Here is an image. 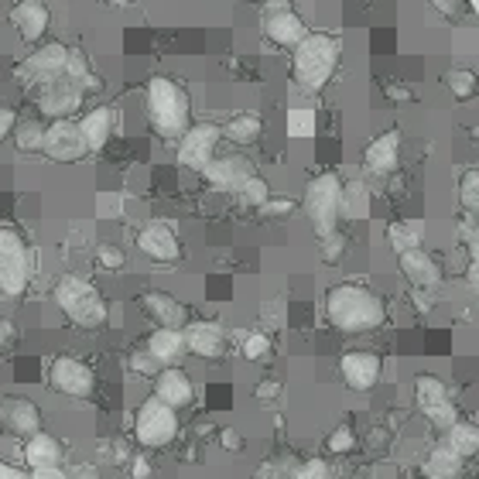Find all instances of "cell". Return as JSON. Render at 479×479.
Here are the masks:
<instances>
[{"label":"cell","mask_w":479,"mask_h":479,"mask_svg":"<svg viewBox=\"0 0 479 479\" xmlns=\"http://www.w3.org/2000/svg\"><path fill=\"white\" fill-rule=\"evenodd\" d=\"M325 322L346 332V336H363V332H377L387 322V301H383L373 288L360 281H339L332 284L322 298Z\"/></svg>","instance_id":"6da1fadb"},{"label":"cell","mask_w":479,"mask_h":479,"mask_svg":"<svg viewBox=\"0 0 479 479\" xmlns=\"http://www.w3.org/2000/svg\"><path fill=\"white\" fill-rule=\"evenodd\" d=\"M342 58V38L332 31H309L301 42L291 48V83L305 97H319L332 83Z\"/></svg>","instance_id":"7a4b0ae2"},{"label":"cell","mask_w":479,"mask_h":479,"mask_svg":"<svg viewBox=\"0 0 479 479\" xmlns=\"http://www.w3.org/2000/svg\"><path fill=\"white\" fill-rule=\"evenodd\" d=\"M144 113L158 138L178 141L192 124V97L178 79L158 72L144 83Z\"/></svg>","instance_id":"3957f363"},{"label":"cell","mask_w":479,"mask_h":479,"mask_svg":"<svg viewBox=\"0 0 479 479\" xmlns=\"http://www.w3.org/2000/svg\"><path fill=\"white\" fill-rule=\"evenodd\" d=\"M52 301L58 311L79 329H103L110 322V305L99 295V288L93 281H86L79 274H62L52 288Z\"/></svg>","instance_id":"277c9868"},{"label":"cell","mask_w":479,"mask_h":479,"mask_svg":"<svg viewBox=\"0 0 479 479\" xmlns=\"http://www.w3.org/2000/svg\"><path fill=\"white\" fill-rule=\"evenodd\" d=\"M35 250L17 226H0V295L21 298L35 281Z\"/></svg>","instance_id":"5b68a950"},{"label":"cell","mask_w":479,"mask_h":479,"mask_svg":"<svg viewBox=\"0 0 479 479\" xmlns=\"http://www.w3.org/2000/svg\"><path fill=\"white\" fill-rule=\"evenodd\" d=\"M339 196H342V178L336 171H319L309 178L305 196H301V209L309 216L315 237L322 240L339 229Z\"/></svg>","instance_id":"8992f818"},{"label":"cell","mask_w":479,"mask_h":479,"mask_svg":"<svg viewBox=\"0 0 479 479\" xmlns=\"http://www.w3.org/2000/svg\"><path fill=\"white\" fill-rule=\"evenodd\" d=\"M66 62H69V45L58 42V38H52V42L35 45V52L17 62V66H15V79L25 86V89H31V93H35L38 86L58 79V76L66 72Z\"/></svg>","instance_id":"52a82bcc"},{"label":"cell","mask_w":479,"mask_h":479,"mask_svg":"<svg viewBox=\"0 0 479 479\" xmlns=\"http://www.w3.org/2000/svg\"><path fill=\"white\" fill-rule=\"evenodd\" d=\"M134 435H138L144 449H168L175 435H178V411L161 404L151 394L134 414Z\"/></svg>","instance_id":"ba28073f"},{"label":"cell","mask_w":479,"mask_h":479,"mask_svg":"<svg viewBox=\"0 0 479 479\" xmlns=\"http://www.w3.org/2000/svg\"><path fill=\"white\" fill-rule=\"evenodd\" d=\"M83 103H86L83 86L76 83L72 76H66V72L58 79H52V83L35 89V107H38V113H42L45 120H69V117L79 113Z\"/></svg>","instance_id":"9c48e42d"},{"label":"cell","mask_w":479,"mask_h":479,"mask_svg":"<svg viewBox=\"0 0 479 479\" xmlns=\"http://www.w3.org/2000/svg\"><path fill=\"white\" fill-rule=\"evenodd\" d=\"M223 141V127L212 124V120H199V124H189L182 138H178V148H175V158L178 165L189 171H202L216 158V148Z\"/></svg>","instance_id":"30bf717a"},{"label":"cell","mask_w":479,"mask_h":479,"mask_svg":"<svg viewBox=\"0 0 479 479\" xmlns=\"http://www.w3.org/2000/svg\"><path fill=\"white\" fill-rule=\"evenodd\" d=\"M48 387L62 397H72V401H86L97 387V373L89 363H83L79 356H56L48 363V373H45Z\"/></svg>","instance_id":"8fae6325"},{"label":"cell","mask_w":479,"mask_h":479,"mask_svg":"<svg viewBox=\"0 0 479 479\" xmlns=\"http://www.w3.org/2000/svg\"><path fill=\"white\" fill-rule=\"evenodd\" d=\"M260 17H264V21H260V25H264V38H268L270 45H278V48H288V52L309 35V25H305V17L291 7V0H268Z\"/></svg>","instance_id":"7c38bea8"},{"label":"cell","mask_w":479,"mask_h":479,"mask_svg":"<svg viewBox=\"0 0 479 479\" xmlns=\"http://www.w3.org/2000/svg\"><path fill=\"white\" fill-rule=\"evenodd\" d=\"M42 155L56 165H76L89 155L86 148V138L79 130V120L69 117V120H52L45 124V141H42Z\"/></svg>","instance_id":"4fadbf2b"},{"label":"cell","mask_w":479,"mask_h":479,"mask_svg":"<svg viewBox=\"0 0 479 479\" xmlns=\"http://www.w3.org/2000/svg\"><path fill=\"white\" fill-rule=\"evenodd\" d=\"M339 377L356 394H370L383 377V360L373 350H346L339 356Z\"/></svg>","instance_id":"5bb4252c"},{"label":"cell","mask_w":479,"mask_h":479,"mask_svg":"<svg viewBox=\"0 0 479 479\" xmlns=\"http://www.w3.org/2000/svg\"><path fill=\"white\" fill-rule=\"evenodd\" d=\"M134 243H138V250H141V254L148 257L151 264H178V260H182V254H185L178 233H175L168 223H161V219L144 223L141 229H138Z\"/></svg>","instance_id":"9a60e30c"},{"label":"cell","mask_w":479,"mask_h":479,"mask_svg":"<svg viewBox=\"0 0 479 479\" xmlns=\"http://www.w3.org/2000/svg\"><path fill=\"white\" fill-rule=\"evenodd\" d=\"M7 21L25 45H42L48 28H52V7L45 0H17L7 11Z\"/></svg>","instance_id":"2e32d148"},{"label":"cell","mask_w":479,"mask_h":479,"mask_svg":"<svg viewBox=\"0 0 479 479\" xmlns=\"http://www.w3.org/2000/svg\"><path fill=\"white\" fill-rule=\"evenodd\" d=\"M254 171L257 168H254V161H250V158L233 151V155H216L206 168L199 171V175H202L206 185L216 189V192H237L240 185L247 182Z\"/></svg>","instance_id":"e0dca14e"},{"label":"cell","mask_w":479,"mask_h":479,"mask_svg":"<svg viewBox=\"0 0 479 479\" xmlns=\"http://www.w3.org/2000/svg\"><path fill=\"white\" fill-rule=\"evenodd\" d=\"M401 148H404V138L401 130L391 127V130H381L373 141L363 148V171L377 175V178H387L394 175L397 165H401Z\"/></svg>","instance_id":"ac0fdd59"},{"label":"cell","mask_w":479,"mask_h":479,"mask_svg":"<svg viewBox=\"0 0 479 479\" xmlns=\"http://www.w3.org/2000/svg\"><path fill=\"white\" fill-rule=\"evenodd\" d=\"M185 350L199 360H219L226 352V329L216 319H189L182 329Z\"/></svg>","instance_id":"d6986e66"},{"label":"cell","mask_w":479,"mask_h":479,"mask_svg":"<svg viewBox=\"0 0 479 479\" xmlns=\"http://www.w3.org/2000/svg\"><path fill=\"white\" fill-rule=\"evenodd\" d=\"M397 268L404 274V281L411 288H418V291H435L438 284L445 281V270L438 264L435 257L428 254L424 247H414V250H404V254H397Z\"/></svg>","instance_id":"ffe728a7"},{"label":"cell","mask_w":479,"mask_h":479,"mask_svg":"<svg viewBox=\"0 0 479 479\" xmlns=\"http://www.w3.org/2000/svg\"><path fill=\"white\" fill-rule=\"evenodd\" d=\"M79 130H83L89 155L107 151V144L113 141V130H117V107H113V103H97V107H89V110L79 117Z\"/></svg>","instance_id":"44dd1931"},{"label":"cell","mask_w":479,"mask_h":479,"mask_svg":"<svg viewBox=\"0 0 479 479\" xmlns=\"http://www.w3.org/2000/svg\"><path fill=\"white\" fill-rule=\"evenodd\" d=\"M0 424H4L7 435L28 438L35 432H42V411L28 397H7L0 404Z\"/></svg>","instance_id":"7402d4cb"},{"label":"cell","mask_w":479,"mask_h":479,"mask_svg":"<svg viewBox=\"0 0 479 479\" xmlns=\"http://www.w3.org/2000/svg\"><path fill=\"white\" fill-rule=\"evenodd\" d=\"M155 397L168 408H189L196 401V383L182 367H161L155 377Z\"/></svg>","instance_id":"603a6c76"},{"label":"cell","mask_w":479,"mask_h":479,"mask_svg":"<svg viewBox=\"0 0 479 479\" xmlns=\"http://www.w3.org/2000/svg\"><path fill=\"white\" fill-rule=\"evenodd\" d=\"M141 311L158 329H185V322H189V309L168 291H144Z\"/></svg>","instance_id":"cb8c5ba5"},{"label":"cell","mask_w":479,"mask_h":479,"mask_svg":"<svg viewBox=\"0 0 479 479\" xmlns=\"http://www.w3.org/2000/svg\"><path fill=\"white\" fill-rule=\"evenodd\" d=\"M284 134L291 141H311L319 134V107H315V97H305L298 93L291 103H288V113H284Z\"/></svg>","instance_id":"d4e9b609"},{"label":"cell","mask_w":479,"mask_h":479,"mask_svg":"<svg viewBox=\"0 0 479 479\" xmlns=\"http://www.w3.org/2000/svg\"><path fill=\"white\" fill-rule=\"evenodd\" d=\"M373 212V192L363 178H350L342 182V196H339V219L346 223H363Z\"/></svg>","instance_id":"484cf974"},{"label":"cell","mask_w":479,"mask_h":479,"mask_svg":"<svg viewBox=\"0 0 479 479\" xmlns=\"http://www.w3.org/2000/svg\"><path fill=\"white\" fill-rule=\"evenodd\" d=\"M25 463L31 469H56L62 465L66 459V449H62V442L56 435H48V432H35V435L25 438Z\"/></svg>","instance_id":"4316f807"},{"label":"cell","mask_w":479,"mask_h":479,"mask_svg":"<svg viewBox=\"0 0 479 479\" xmlns=\"http://www.w3.org/2000/svg\"><path fill=\"white\" fill-rule=\"evenodd\" d=\"M144 350L155 356L161 367H178L185 360V336H182V329H158L155 325V332L148 336V342H144Z\"/></svg>","instance_id":"83f0119b"},{"label":"cell","mask_w":479,"mask_h":479,"mask_svg":"<svg viewBox=\"0 0 479 479\" xmlns=\"http://www.w3.org/2000/svg\"><path fill=\"white\" fill-rule=\"evenodd\" d=\"M219 127H223V141L237 144V148H254L264 138V117L254 110H240Z\"/></svg>","instance_id":"f1b7e54d"},{"label":"cell","mask_w":479,"mask_h":479,"mask_svg":"<svg viewBox=\"0 0 479 479\" xmlns=\"http://www.w3.org/2000/svg\"><path fill=\"white\" fill-rule=\"evenodd\" d=\"M424 243V219H394L387 226V247L394 254H404V250H414Z\"/></svg>","instance_id":"f546056e"},{"label":"cell","mask_w":479,"mask_h":479,"mask_svg":"<svg viewBox=\"0 0 479 479\" xmlns=\"http://www.w3.org/2000/svg\"><path fill=\"white\" fill-rule=\"evenodd\" d=\"M465 459L455 449H449L445 442H435L428 459H424V476H463Z\"/></svg>","instance_id":"4dcf8cb0"},{"label":"cell","mask_w":479,"mask_h":479,"mask_svg":"<svg viewBox=\"0 0 479 479\" xmlns=\"http://www.w3.org/2000/svg\"><path fill=\"white\" fill-rule=\"evenodd\" d=\"M442 442H445L449 449L459 452L465 463H469L473 455H479V424L476 422H463V418H459V422L452 424L449 432L442 435Z\"/></svg>","instance_id":"1f68e13d"},{"label":"cell","mask_w":479,"mask_h":479,"mask_svg":"<svg viewBox=\"0 0 479 479\" xmlns=\"http://www.w3.org/2000/svg\"><path fill=\"white\" fill-rule=\"evenodd\" d=\"M11 138H15L17 155H42L45 124H42V120H35V117H17V124H15V130H11Z\"/></svg>","instance_id":"d6a6232c"},{"label":"cell","mask_w":479,"mask_h":479,"mask_svg":"<svg viewBox=\"0 0 479 479\" xmlns=\"http://www.w3.org/2000/svg\"><path fill=\"white\" fill-rule=\"evenodd\" d=\"M414 401H418L422 411L435 408L442 401H449V387H445V381L435 377V373H418V377H414Z\"/></svg>","instance_id":"836d02e7"},{"label":"cell","mask_w":479,"mask_h":479,"mask_svg":"<svg viewBox=\"0 0 479 479\" xmlns=\"http://www.w3.org/2000/svg\"><path fill=\"white\" fill-rule=\"evenodd\" d=\"M270 352H274V339H270L268 332H260V329L243 332V339H240V356H243L247 363H264V360H270Z\"/></svg>","instance_id":"e575fe53"},{"label":"cell","mask_w":479,"mask_h":479,"mask_svg":"<svg viewBox=\"0 0 479 479\" xmlns=\"http://www.w3.org/2000/svg\"><path fill=\"white\" fill-rule=\"evenodd\" d=\"M233 196L240 199V206H247V209H260V206H264V202H268V199L274 196V192H270V182H268V178H264V175H257V171H254V175H250L247 182L240 185Z\"/></svg>","instance_id":"d590c367"},{"label":"cell","mask_w":479,"mask_h":479,"mask_svg":"<svg viewBox=\"0 0 479 479\" xmlns=\"http://www.w3.org/2000/svg\"><path fill=\"white\" fill-rule=\"evenodd\" d=\"M445 89L459 103H465V99H473L479 93V76L473 69H449L445 72Z\"/></svg>","instance_id":"8d00e7d4"},{"label":"cell","mask_w":479,"mask_h":479,"mask_svg":"<svg viewBox=\"0 0 479 479\" xmlns=\"http://www.w3.org/2000/svg\"><path fill=\"white\" fill-rule=\"evenodd\" d=\"M459 206L469 216H479V168H465L459 175Z\"/></svg>","instance_id":"74e56055"},{"label":"cell","mask_w":479,"mask_h":479,"mask_svg":"<svg viewBox=\"0 0 479 479\" xmlns=\"http://www.w3.org/2000/svg\"><path fill=\"white\" fill-rule=\"evenodd\" d=\"M346 250H350V237L346 233H329V237H322L319 240V257H322V264H339L342 257H346Z\"/></svg>","instance_id":"f35d334b"},{"label":"cell","mask_w":479,"mask_h":479,"mask_svg":"<svg viewBox=\"0 0 479 479\" xmlns=\"http://www.w3.org/2000/svg\"><path fill=\"white\" fill-rule=\"evenodd\" d=\"M325 449L332 452V455H350L356 449V428L352 424H336L329 435H325Z\"/></svg>","instance_id":"ab89813d"},{"label":"cell","mask_w":479,"mask_h":479,"mask_svg":"<svg viewBox=\"0 0 479 479\" xmlns=\"http://www.w3.org/2000/svg\"><path fill=\"white\" fill-rule=\"evenodd\" d=\"M424 418L432 422V428H435V432H442V435H445V432H449L452 424L459 422L463 414H459V408H455V401L449 397V401H442V404H435V408L424 411Z\"/></svg>","instance_id":"60d3db41"},{"label":"cell","mask_w":479,"mask_h":479,"mask_svg":"<svg viewBox=\"0 0 479 479\" xmlns=\"http://www.w3.org/2000/svg\"><path fill=\"white\" fill-rule=\"evenodd\" d=\"M97 268L107 270V274H117V270L127 268V254H124V247H117V243H99Z\"/></svg>","instance_id":"b9f144b4"},{"label":"cell","mask_w":479,"mask_h":479,"mask_svg":"<svg viewBox=\"0 0 479 479\" xmlns=\"http://www.w3.org/2000/svg\"><path fill=\"white\" fill-rule=\"evenodd\" d=\"M291 479H332V465L319 459V455H311L305 463H298L291 469Z\"/></svg>","instance_id":"7bdbcfd3"},{"label":"cell","mask_w":479,"mask_h":479,"mask_svg":"<svg viewBox=\"0 0 479 479\" xmlns=\"http://www.w3.org/2000/svg\"><path fill=\"white\" fill-rule=\"evenodd\" d=\"M127 367H130V373H138V377H151V381H155L158 370H161V363H158V360L148 350H134L127 356Z\"/></svg>","instance_id":"ee69618b"},{"label":"cell","mask_w":479,"mask_h":479,"mask_svg":"<svg viewBox=\"0 0 479 479\" xmlns=\"http://www.w3.org/2000/svg\"><path fill=\"white\" fill-rule=\"evenodd\" d=\"M97 216L99 219H120L124 216V196L120 192H97Z\"/></svg>","instance_id":"f6af8a7d"},{"label":"cell","mask_w":479,"mask_h":479,"mask_svg":"<svg viewBox=\"0 0 479 479\" xmlns=\"http://www.w3.org/2000/svg\"><path fill=\"white\" fill-rule=\"evenodd\" d=\"M298 209V202L291 196H270L264 206H260V212L268 216V219H284V216H291V212Z\"/></svg>","instance_id":"bcb514c9"},{"label":"cell","mask_w":479,"mask_h":479,"mask_svg":"<svg viewBox=\"0 0 479 479\" xmlns=\"http://www.w3.org/2000/svg\"><path fill=\"white\" fill-rule=\"evenodd\" d=\"M281 394H284V383L274 381V377H268V381H260L254 387V397L260 401V404H270V401H278Z\"/></svg>","instance_id":"7dc6e473"},{"label":"cell","mask_w":479,"mask_h":479,"mask_svg":"<svg viewBox=\"0 0 479 479\" xmlns=\"http://www.w3.org/2000/svg\"><path fill=\"white\" fill-rule=\"evenodd\" d=\"M219 445H223L226 452H243V435H240L233 424H226V428H219Z\"/></svg>","instance_id":"c3c4849f"},{"label":"cell","mask_w":479,"mask_h":479,"mask_svg":"<svg viewBox=\"0 0 479 479\" xmlns=\"http://www.w3.org/2000/svg\"><path fill=\"white\" fill-rule=\"evenodd\" d=\"M17 124V113L15 107H7V103H0V144L11 138V130H15Z\"/></svg>","instance_id":"681fc988"},{"label":"cell","mask_w":479,"mask_h":479,"mask_svg":"<svg viewBox=\"0 0 479 479\" xmlns=\"http://www.w3.org/2000/svg\"><path fill=\"white\" fill-rule=\"evenodd\" d=\"M130 476L134 479H148L151 476V463H148V455L144 452H138V455H130Z\"/></svg>","instance_id":"f907efd6"},{"label":"cell","mask_w":479,"mask_h":479,"mask_svg":"<svg viewBox=\"0 0 479 479\" xmlns=\"http://www.w3.org/2000/svg\"><path fill=\"white\" fill-rule=\"evenodd\" d=\"M411 305L422 311V315H428V311L435 309V298H432V291H418V288H411Z\"/></svg>","instance_id":"816d5d0a"},{"label":"cell","mask_w":479,"mask_h":479,"mask_svg":"<svg viewBox=\"0 0 479 479\" xmlns=\"http://www.w3.org/2000/svg\"><path fill=\"white\" fill-rule=\"evenodd\" d=\"M17 339V325L11 319H0V352L7 350V346H15Z\"/></svg>","instance_id":"f5cc1de1"},{"label":"cell","mask_w":479,"mask_h":479,"mask_svg":"<svg viewBox=\"0 0 479 479\" xmlns=\"http://www.w3.org/2000/svg\"><path fill=\"white\" fill-rule=\"evenodd\" d=\"M281 476H284L281 459H270V463H264L260 469H257V479H281Z\"/></svg>","instance_id":"db71d44e"},{"label":"cell","mask_w":479,"mask_h":479,"mask_svg":"<svg viewBox=\"0 0 479 479\" xmlns=\"http://www.w3.org/2000/svg\"><path fill=\"white\" fill-rule=\"evenodd\" d=\"M28 479H72L62 465H56V469H31Z\"/></svg>","instance_id":"11a10c76"},{"label":"cell","mask_w":479,"mask_h":479,"mask_svg":"<svg viewBox=\"0 0 479 479\" xmlns=\"http://www.w3.org/2000/svg\"><path fill=\"white\" fill-rule=\"evenodd\" d=\"M432 7H435L438 15H445V17L459 15V0H432Z\"/></svg>","instance_id":"9f6ffc18"},{"label":"cell","mask_w":479,"mask_h":479,"mask_svg":"<svg viewBox=\"0 0 479 479\" xmlns=\"http://www.w3.org/2000/svg\"><path fill=\"white\" fill-rule=\"evenodd\" d=\"M69 476H72V479H103V476H99V469H97V465H89V463L76 465V469H72Z\"/></svg>","instance_id":"6f0895ef"},{"label":"cell","mask_w":479,"mask_h":479,"mask_svg":"<svg viewBox=\"0 0 479 479\" xmlns=\"http://www.w3.org/2000/svg\"><path fill=\"white\" fill-rule=\"evenodd\" d=\"M465 247H469V260H479V226L465 233Z\"/></svg>","instance_id":"680465c9"},{"label":"cell","mask_w":479,"mask_h":479,"mask_svg":"<svg viewBox=\"0 0 479 479\" xmlns=\"http://www.w3.org/2000/svg\"><path fill=\"white\" fill-rule=\"evenodd\" d=\"M465 284H469V288H473V291H479V260H469V264H465Z\"/></svg>","instance_id":"91938a15"},{"label":"cell","mask_w":479,"mask_h":479,"mask_svg":"<svg viewBox=\"0 0 479 479\" xmlns=\"http://www.w3.org/2000/svg\"><path fill=\"white\" fill-rule=\"evenodd\" d=\"M0 479H28V476H25L21 469H15L11 463H4V459H0Z\"/></svg>","instance_id":"94428289"},{"label":"cell","mask_w":479,"mask_h":479,"mask_svg":"<svg viewBox=\"0 0 479 479\" xmlns=\"http://www.w3.org/2000/svg\"><path fill=\"white\" fill-rule=\"evenodd\" d=\"M383 93H387V99H411V93L408 89H401V86H383Z\"/></svg>","instance_id":"6125c7cd"},{"label":"cell","mask_w":479,"mask_h":479,"mask_svg":"<svg viewBox=\"0 0 479 479\" xmlns=\"http://www.w3.org/2000/svg\"><path fill=\"white\" fill-rule=\"evenodd\" d=\"M465 4H469V11H473V17L479 21V0H465Z\"/></svg>","instance_id":"be15d7a7"},{"label":"cell","mask_w":479,"mask_h":479,"mask_svg":"<svg viewBox=\"0 0 479 479\" xmlns=\"http://www.w3.org/2000/svg\"><path fill=\"white\" fill-rule=\"evenodd\" d=\"M103 4H110V7H120V4H130V0H103Z\"/></svg>","instance_id":"e7e4bbea"},{"label":"cell","mask_w":479,"mask_h":479,"mask_svg":"<svg viewBox=\"0 0 479 479\" xmlns=\"http://www.w3.org/2000/svg\"><path fill=\"white\" fill-rule=\"evenodd\" d=\"M428 479H465V476H428Z\"/></svg>","instance_id":"03108f58"},{"label":"cell","mask_w":479,"mask_h":479,"mask_svg":"<svg viewBox=\"0 0 479 479\" xmlns=\"http://www.w3.org/2000/svg\"><path fill=\"white\" fill-rule=\"evenodd\" d=\"M473 138H479V127H473Z\"/></svg>","instance_id":"003e7915"}]
</instances>
